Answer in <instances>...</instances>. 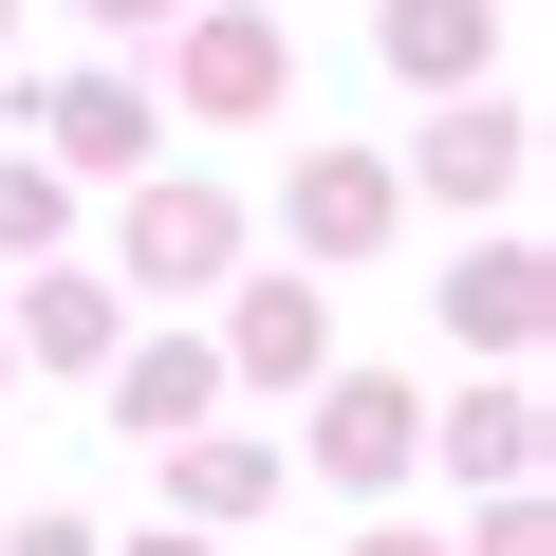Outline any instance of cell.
<instances>
[{"instance_id": "cell-1", "label": "cell", "mask_w": 556, "mask_h": 556, "mask_svg": "<svg viewBox=\"0 0 556 556\" xmlns=\"http://www.w3.org/2000/svg\"><path fill=\"white\" fill-rule=\"evenodd\" d=\"M519 167H538V130H519V93H427V149H408V186L427 204H519Z\"/></svg>"}, {"instance_id": "cell-17", "label": "cell", "mask_w": 556, "mask_h": 556, "mask_svg": "<svg viewBox=\"0 0 556 556\" xmlns=\"http://www.w3.org/2000/svg\"><path fill=\"white\" fill-rule=\"evenodd\" d=\"M75 20H112V38H149V20H186V0H75Z\"/></svg>"}, {"instance_id": "cell-15", "label": "cell", "mask_w": 556, "mask_h": 556, "mask_svg": "<svg viewBox=\"0 0 556 556\" xmlns=\"http://www.w3.org/2000/svg\"><path fill=\"white\" fill-rule=\"evenodd\" d=\"M482 556H556V538H538V501H519V482H501V519H482Z\"/></svg>"}, {"instance_id": "cell-16", "label": "cell", "mask_w": 556, "mask_h": 556, "mask_svg": "<svg viewBox=\"0 0 556 556\" xmlns=\"http://www.w3.org/2000/svg\"><path fill=\"white\" fill-rule=\"evenodd\" d=\"M0 556H93V519H20V538H0Z\"/></svg>"}, {"instance_id": "cell-3", "label": "cell", "mask_w": 556, "mask_h": 556, "mask_svg": "<svg viewBox=\"0 0 556 556\" xmlns=\"http://www.w3.org/2000/svg\"><path fill=\"white\" fill-rule=\"evenodd\" d=\"M408 464H427V408H408L390 371H334V390H316V482H334V501H390Z\"/></svg>"}, {"instance_id": "cell-9", "label": "cell", "mask_w": 556, "mask_h": 556, "mask_svg": "<svg viewBox=\"0 0 556 556\" xmlns=\"http://www.w3.org/2000/svg\"><path fill=\"white\" fill-rule=\"evenodd\" d=\"M501 56V0H390V75H427V93H464Z\"/></svg>"}, {"instance_id": "cell-20", "label": "cell", "mask_w": 556, "mask_h": 556, "mask_svg": "<svg viewBox=\"0 0 556 556\" xmlns=\"http://www.w3.org/2000/svg\"><path fill=\"white\" fill-rule=\"evenodd\" d=\"M0 38H20V0H0Z\"/></svg>"}, {"instance_id": "cell-5", "label": "cell", "mask_w": 556, "mask_h": 556, "mask_svg": "<svg viewBox=\"0 0 556 556\" xmlns=\"http://www.w3.org/2000/svg\"><path fill=\"white\" fill-rule=\"evenodd\" d=\"M390 204H408V186H390L371 149H298V186H278L298 260H371V241H390Z\"/></svg>"}, {"instance_id": "cell-13", "label": "cell", "mask_w": 556, "mask_h": 556, "mask_svg": "<svg viewBox=\"0 0 556 556\" xmlns=\"http://www.w3.org/2000/svg\"><path fill=\"white\" fill-rule=\"evenodd\" d=\"M20 353L93 371V353H112V278H38V298H20Z\"/></svg>"}, {"instance_id": "cell-12", "label": "cell", "mask_w": 556, "mask_h": 556, "mask_svg": "<svg viewBox=\"0 0 556 556\" xmlns=\"http://www.w3.org/2000/svg\"><path fill=\"white\" fill-rule=\"evenodd\" d=\"M445 464H464V482H538V390H482V408H445Z\"/></svg>"}, {"instance_id": "cell-7", "label": "cell", "mask_w": 556, "mask_h": 556, "mask_svg": "<svg viewBox=\"0 0 556 556\" xmlns=\"http://www.w3.org/2000/svg\"><path fill=\"white\" fill-rule=\"evenodd\" d=\"M334 353V316H316V278H241V316H223V371H260V390H298Z\"/></svg>"}, {"instance_id": "cell-21", "label": "cell", "mask_w": 556, "mask_h": 556, "mask_svg": "<svg viewBox=\"0 0 556 556\" xmlns=\"http://www.w3.org/2000/svg\"><path fill=\"white\" fill-rule=\"evenodd\" d=\"M0 371H20V334H0Z\"/></svg>"}, {"instance_id": "cell-11", "label": "cell", "mask_w": 556, "mask_h": 556, "mask_svg": "<svg viewBox=\"0 0 556 556\" xmlns=\"http://www.w3.org/2000/svg\"><path fill=\"white\" fill-rule=\"evenodd\" d=\"M167 501L223 538V519H260V501H278V445H204V427H167Z\"/></svg>"}, {"instance_id": "cell-6", "label": "cell", "mask_w": 556, "mask_h": 556, "mask_svg": "<svg viewBox=\"0 0 556 556\" xmlns=\"http://www.w3.org/2000/svg\"><path fill=\"white\" fill-rule=\"evenodd\" d=\"M93 371H112V427H130V445H167V427H204V408H223V353H204V334H149V353H93Z\"/></svg>"}, {"instance_id": "cell-18", "label": "cell", "mask_w": 556, "mask_h": 556, "mask_svg": "<svg viewBox=\"0 0 556 556\" xmlns=\"http://www.w3.org/2000/svg\"><path fill=\"white\" fill-rule=\"evenodd\" d=\"M112 556H204V519H186V538H112Z\"/></svg>"}, {"instance_id": "cell-8", "label": "cell", "mask_w": 556, "mask_h": 556, "mask_svg": "<svg viewBox=\"0 0 556 556\" xmlns=\"http://www.w3.org/2000/svg\"><path fill=\"white\" fill-rule=\"evenodd\" d=\"M38 130H56L75 167H149V149H167V112H149L130 75H56V93H38Z\"/></svg>"}, {"instance_id": "cell-4", "label": "cell", "mask_w": 556, "mask_h": 556, "mask_svg": "<svg viewBox=\"0 0 556 556\" xmlns=\"http://www.w3.org/2000/svg\"><path fill=\"white\" fill-rule=\"evenodd\" d=\"M130 278H149V298H223V278H241V204L167 167V186L130 204Z\"/></svg>"}, {"instance_id": "cell-14", "label": "cell", "mask_w": 556, "mask_h": 556, "mask_svg": "<svg viewBox=\"0 0 556 556\" xmlns=\"http://www.w3.org/2000/svg\"><path fill=\"white\" fill-rule=\"evenodd\" d=\"M56 223H75L56 167H0V260H56Z\"/></svg>"}, {"instance_id": "cell-19", "label": "cell", "mask_w": 556, "mask_h": 556, "mask_svg": "<svg viewBox=\"0 0 556 556\" xmlns=\"http://www.w3.org/2000/svg\"><path fill=\"white\" fill-rule=\"evenodd\" d=\"M371 556H445V538H371Z\"/></svg>"}, {"instance_id": "cell-2", "label": "cell", "mask_w": 556, "mask_h": 556, "mask_svg": "<svg viewBox=\"0 0 556 556\" xmlns=\"http://www.w3.org/2000/svg\"><path fill=\"white\" fill-rule=\"evenodd\" d=\"M278 75H298V38H278L260 0H204V20H186V56H167V93H186L204 130H241V112H278Z\"/></svg>"}, {"instance_id": "cell-10", "label": "cell", "mask_w": 556, "mask_h": 556, "mask_svg": "<svg viewBox=\"0 0 556 556\" xmlns=\"http://www.w3.org/2000/svg\"><path fill=\"white\" fill-rule=\"evenodd\" d=\"M445 334H482V353H538V241H482V260L445 278Z\"/></svg>"}]
</instances>
